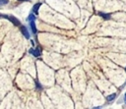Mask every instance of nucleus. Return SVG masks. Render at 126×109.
<instances>
[{"label": "nucleus", "instance_id": "7", "mask_svg": "<svg viewBox=\"0 0 126 109\" xmlns=\"http://www.w3.org/2000/svg\"><path fill=\"white\" fill-rule=\"evenodd\" d=\"M115 96H116V94L115 93H112V94H110V95H108L107 97H106V100L109 102V101H112L114 98H115Z\"/></svg>", "mask_w": 126, "mask_h": 109}, {"label": "nucleus", "instance_id": "12", "mask_svg": "<svg viewBox=\"0 0 126 109\" xmlns=\"http://www.w3.org/2000/svg\"><path fill=\"white\" fill-rule=\"evenodd\" d=\"M19 1H27V0H19Z\"/></svg>", "mask_w": 126, "mask_h": 109}, {"label": "nucleus", "instance_id": "6", "mask_svg": "<svg viewBox=\"0 0 126 109\" xmlns=\"http://www.w3.org/2000/svg\"><path fill=\"white\" fill-rule=\"evenodd\" d=\"M99 16H101L104 20H109L110 19V14H104V13H99Z\"/></svg>", "mask_w": 126, "mask_h": 109}, {"label": "nucleus", "instance_id": "2", "mask_svg": "<svg viewBox=\"0 0 126 109\" xmlns=\"http://www.w3.org/2000/svg\"><path fill=\"white\" fill-rule=\"evenodd\" d=\"M21 31L23 32V34L25 35L26 38H30V32L28 31V29L25 26H21Z\"/></svg>", "mask_w": 126, "mask_h": 109}, {"label": "nucleus", "instance_id": "3", "mask_svg": "<svg viewBox=\"0 0 126 109\" xmlns=\"http://www.w3.org/2000/svg\"><path fill=\"white\" fill-rule=\"evenodd\" d=\"M41 6V3L39 2V3H36V4H34L33 5V7H32V12H33V14H37L38 13V9H39V7Z\"/></svg>", "mask_w": 126, "mask_h": 109}, {"label": "nucleus", "instance_id": "9", "mask_svg": "<svg viewBox=\"0 0 126 109\" xmlns=\"http://www.w3.org/2000/svg\"><path fill=\"white\" fill-rule=\"evenodd\" d=\"M35 85H36V88H37V89H39V90H40V89H42V86L40 85V83L38 82V81H37V80L35 81Z\"/></svg>", "mask_w": 126, "mask_h": 109}, {"label": "nucleus", "instance_id": "4", "mask_svg": "<svg viewBox=\"0 0 126 109\" xmlns=\"http://www.w3.org/2000/svg\"><path fill=\"white\" fill-rule=\"evenodd\" d=\"M30 27H31V29H32V33H36V27H35V24H34V21H31L30 22Z\"/></svg>", "mask_w": 126, "mask_h": 109}, {"label": "nucleus", "instance_id": "1", "mask_svg": "<svg viewBox=\"0 0 126 109\" xmlns=\"http://www.w3.org/2000/svg\"><path fill=\"white\" fill-rule=\"evenodd\" d=\"M1 16H2L3 18H6L7 20H9L10 22H12L13 25H15V26H21L20 21H19L17 18H15L14 16H11V15H5V14H2Z\"/></svg>", "mask_w": 126, "mask_h": 109}, {"label": "nucleus", "instance_id": "10", "mask_svg": "<svg viewBox=\"0 0 126 109\" xmlns=\"http://www.w3.org/2000/svg\"><path fill=\"white\" fill-rule=\"evenodd\" d=\"M1 5H4V4H6V3H8V0H1Z\"/></svg>", "mask_w": 126, "mask_h": 109}, {"label": "nucleus", "instance_id": "11", "mask_svg": "<svg viewBox=\"0 0 126 109\" xmlns=\"http://www.w3.org/2000/svg\"><path fill=\"white\" fill-rule=\"evenodd\" d=\"M124 101H125V103H126V93H125V98H124Z\"/></svg>", "mask_w": 126, "mask_h": 109}, {"label": "nucleus", "instance_id": "8", "mask_svg": "<svg viewBox=\"0 0 126 109\" xmlns=\"http://www.w3.org/2000/svg\"><path fill=\"white\" fill-rule=\"evenodd\" d=\"M34 19H35V17H34V15H33V14H30L27 20H28L29 22H31V21H34Z\"/></svg>", "mask_w": 126, "mask_h": 109}, {"label": "nucleus", "instance_id": "5", "mask_svg": "<svg viewBox=\"0 0 126 109\" xmlns=\"http://www.w3.org/2000/svg\"><path fill=\"white\" fill-rule=\"evenodd\" d=\"M40 54H41V49H40V47H39V46H38V47H36L35 49H33V52H32V55H33V56L38 57Z\"/></svg>", "mask_w": 126, "mask_h": 109}]
</instances>
